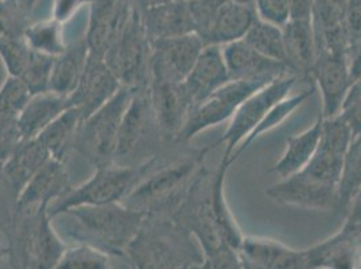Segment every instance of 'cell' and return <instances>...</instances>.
<instances>
[{
	"instance_id": "6da1fadb",
	"label": "cell",
	"mask_w": 361,
	"mask_h": 269,
	"mask_svg": "<svg viewBox=\"0 0 361 269\" xmlns=\"http://www.w3.org/2000/svg\"><path fill=\"white\" fill-rule=\"evenodd\" d=\"M145 215L121 202H111L73 206L50 218L62 239L90 244L112 257L126 260L127 246L135 237Z\"/></svg>"
},
{
	"instance_id": "7a4b0ae2",
	"label": "cell",
	"mask_w": 361,
	"mask_h": 269,
	"mask_svg": "<svg viewBox=\"0 0 361 269\" xmlns=\"http://www.w3.org/2000/svg\"><path fill=\"white\" fill-rule=\"evenodd\" d=\"M196 237L167 213L146 214L126 251L131 267L202 268L204 254Z\"/></svg>"
},
{
	"instance_id": "3957f363",
	"label": "cell",
	"mask_w": 361,
	"mask_h": 269,
	"mask_svg": "<svg viewBox=\"0 0 361 269\" xmlns=\"http://www.w3.org/2000/svg\"><path fill=\"white\" fill-rule=\"evenodd\" d=\"M1 230L8 245L10 268H57L68 248L46 205L16 211L13 220Z\"/></svg>"
},
{
	"instance_id": "277c9868",
	"label": "cell",
	"mask_w": 361,
	"mask_h": 269,
	"mask_svg": "<svg viewBox=\"0 0 361 269\" xmlns=\"http://www.w3.org/2000/svg\"><path fill=\"white\" fill-rule=\"evenodd\" d=\"M157 162L158 156L154 155L142 165H124L114 162L99 165L90 180L80 186H75L69 194L53 202L47 208L49 215L53 217L63 210L80 205L121 202Z\"/></svg>"
},
{
	"instance_id": "5b68a950",
	"label": "cell",
	"mask_w": 361,
	"mask_h": 269,
	"mask_svg": "<svg viewBox=\"0 0 361 269\" xmlns=\"http://www.w3.org/2000/svg\"><path fill=\"white\" fill-rule=\"evenodd\" d=\"M202 158L200 154L197 159H183L159 168H155L157 162L121 204L145 214L171 213L196 175Z\"/></svg>"
},
{
	"instance_id": "8992f818",
	"label": "cell",
	"mask_w": 361,
	"mask_h": 269,
	"mask_svg": "<svg viewBox=\"0 0 361 269\" xmlns=\"http://www.w3.org/2000/svg\"><path fill=\"white\" fill-rule=\"evenodd\" d=\"M133 94L134 89L121 85L109 101L90 118L82 120L75 132L71 152L82 156L94 168L114 163L121 120Z\"/></svg>"
},
{
	"instance_id": "52a82bcc",
	"label": "cell",
	"mask_w": 361,
	"mask_h": 269,
	"mask_svg": "<svg viewBox=\"0 0 361 269\" xmlns=\"http://www.w3.org/2000/svg\"><path fill=\"white\" fill-rule=\"evenodd\" d=\"M104 61L121 85L134 90L150 88L151 41L136 3Z\"/></svg>"
},
{
	"instance_id": "ba28073f",
	"label": "cell",
	"mask_w": 361,
	"mask_h": 269,
	"mask_svg": "<svg viewBox=\"0 0 361 269\" xmlns=\"http://www.w3.org/2000/svg\"><path fill=\"white\" fill-rule=\"evenodd\" d=\"M155 139L164 140L151 104L150 88L134 90L121 120L114 162L124 165H142L155 155L151 152Z\"/></svg>"
},
{
	"instance_id": "9c48e42d",
	"label": "cell",
	"mask_w": 361,
	"mask_h": 269,
	"mask_svg": "<svg viewBox=\"0 0 361 269\" xmlns=\"http://www.w3.org/2000/svg\"><path fill=\"white\" fill-rule=\"evenodd\" d=\"M298 81L300 75L287 73L248 96L229 120V125L224 136L212 143L205 150L201 151V155H205L208 151L214 150L224 144L226 151L223 156L231 162L232 154L240 146L243 140L255 130L256 125L266 116L271 106L288 96Z\"/></svg>"
},
{
	"instance_id": "30bf717a",
	"label": "cell",
	"mask_w": 361,
	"mask_h": 269,
	"mask_svg": "<svg viewBox=\"0 0 361 269\" xmlns=\"http://www.w3.org/2000/svg\"><path fill=\"white\" fill-rule=\"evenodd\" d=\"M196 32L205 46H224L243 39L255 20L254 8L232 0H188Z\"/></svg>"
},
{
	"instance_id": "8fae6325",
	"label": "cell",
	"mask_w": 361,
	"mask_h": 269,
	"mask_svg": "<svg viewBox=\"0 0 361 269\" xmlns=\"http://www.w3.org/2000/svg\"><path fill=\"white\" fill-rule=\"evenodd\" d=\"M271 81L263 80H231L213 92L201 104L196 105L186 120L177 142L188 143L197 134L231 120L241 103L254 92Z\"/></svg>"
},
{
	"instance_id": "7c38bea8",
	"label": "cell",
	"mask_w": 361,
	"mask_h": 269,
	"mask_svg": "<svg viewBox=\"0 0 361 269\" xmlns=\"http://www.w3.org/2000/svg\"><path fill=\"white\" fill-rule=\"evenodd\" d=\"M205 44L197 32L151 42V81L183 82Z\"/></svg>"
},
{
	"instance_id": "4fadbf2b",
	"label": "cell",
	"mask_w": 361,
	"mask_h": 269,
	"mask_svg": "<svg viewBox=\"0 0 361 269\" xmlns=\"http://www.w3.org/2000/svg\"><path fill=\"white\" fill-rule=\"evenodd\" d=\"M338 187L322 183L300 171L267 187L266 195L276 204L307 210H337Z\"/></svg>"
},
{
	"instance_id": "5bb4252c",
	"label": "cell",
	"mask_w": 361,
	"mask_h": 269,
	"mask_svg": "<svg viewBox=\"0 0 361 269\" xmlns=\"http://www.w3.org/2000/svg\"><path fill=\"white\" fill-rule=\"evenodd\" d=\"M309 75L316 81L322 97V118L329 119L341 112L352 87L345 53L318 51Z\"/></svg>"
},
{
	"instance_id": "9a60e30c",
	"label": "cell",
	"mask_w": 361,
	"mask_h": 269,
	"mask_svg": "<svg viewBox=\"0 0 361 269\" xmlns=\"http://www.w3.org/2000/svg\"><path fill=\"white\" fill-rule=\"evenodd\" d=\"M135 6V0H92L87 23L90 56L104 58Z\"/></svg>"
},
{
	"instance_id": "2e32d148",
	"label": "cell",
	"mask_w": 361,
	"mask_h": 269,
	"mask_svg": "<svg viewBox=\"0 0 361 269\" xmlns=\"http://www.w3.org/2000/svg\"><path fill=\"white\" fill-rule=\"evenodd\" d=\"M150 97L164 142H177V137L193 109L183 84L151 81Z\"/></svg>"
},
{
	"instance_id": "e0dca14e",
	"label": "cell",
	"mask_w": 361,
	"mask_h": 269,
	"mask_svg": "<svg viewBox=\"0 0 361 269\" xmlns=\"http://www.w3.org/2000/svg\"><path fill=\"white\" fill-rule=\"evenodd\" d=\"M73 187L66 163L50 158L18 195L16 211L35 209L44 205L49 208L53 202L69 194Z\"/></svg>"
},
{
	"instance_id": "ac0fdd59",
	"label": "cell",
	"mask_w": 361,
	"mask_h": 269,
	"mask_svg": "<svg viewBox=\"0 0 361 269\" xmlns=\"http://www.w3.org/2000/svg\"><path fill=\"white\" fill-rule=\"evenodd\" d=\"M121 88V81L104 58L90 54L85 72L69 97L72 105L80 108L82 120H85L109 101Z\"/></svg>"
},
{
	"instance_id": "d6986e66",
	"label": "cell",
	"mask_w": 361,
	"mask_h": 269,
	"mask_svg": "<svg viewBox=\"0 0 361 269\" xmlns=\"http://www.w3.org/2000/svg\"><path fill=\"white\" fill-rule=\"evenodd\" d=\"M221 47L231 80L274 81L287 73H293L286 63L260 54L244 39Z\"/></svg>"
},
{
	"instance_id": "ffe728a7",
	"label": "cell",
	"mask_w": 361,
	"mask_h": 269,
	"mask_svg": "<svg viewBox=\"0 0 361 269\" xmlns=\"http://www.w3.org/2000/svg\"><path fill=\"white\" fill-rule=\"evenodd\" d=\"M241 267L250 269H307L305 251L270 239L245 237L238 251Z\"/></svg>"
},
{
	"instance_id": "44dd1931",
	"label": "cell",
	"mask_w": 361,
	"mask_h": 269,
	"mask_svg": "<svg viewBox=\"0 0 361 269\" xmlns=\"http://www.w3.org/2000/svg\"><path fill=\"white\" fill-rule=\"evenodd\" d=\"M228 81H231V77L223 56V47L208 45L202 49L195 66L182 84L195 108Z\"/></svg>"
},
{
	"instance_id": "7402d4cb",
	"label": "cell",
	"mask_w": 361,
	"mask_h": 269,
	"mask_svg": "<svg viewBox=\"0 0 361 269\" xmlns=\"http://www.w3.org/2000/svg\"><path fill=\"white\" fill-rule=\"evenodd\" d=\"M140 11L151 42L196 32L188 0H167Z\"/></svg>"
},
{
	"instance_id": "603a6c76",
	"label": "cell",
	"mask_w": 361,
	"mask_h": 269,
	"mask_svg": "<svg viewBox=\"0 0 361 269\" xmlns=\"http://www.w3.org/2000/svg\"><path fill=\"white\" fill-rule=\"evenodd\" d=\"M345 3L346 0H314L312 23L318 51L345 53L349 46L345 27Z\"/></svg>"
},
{
	"instance_id": "cb8c5ba5",
	"label": "cell",
	"mask_w": 361,
	"mask_h": 269,
	"mask_svg": "<svg viewBox=\"0 0 361 269\" xmlns=\"http://www.w3.org/2000/svg\"><path fill=\"white\" fill-rule=\"evenodd\" d=\"M50 152L38 137L23 140L1 163V171L16 198L31 178L50 159Z\"/></svg>"
},
{
	"instance_id": "d4e9b609",
	"label": "cell",
	"mask_w": 361,
	"mask_h": 269,
	"mask_svg": "<svg viewBox=\"0 0 361 269\" xmlns=\"http://www.w3.org/2000/svg\"><path fill=\"white\" fill-rule=\"evenodd\" d=\"M90 60V46L85 34H81L68 42L66 49L56 57L49 90L62 96H71L75 92Z\"/></svg>"
},
{
	"instance_id": "484cf974",
	"label": "cell",
	"mask_w": 361,
	"mask_h": 269,
	"mask_svg": "<svg viewBox=\"0 0 361 269\" xmlns=\"http://www.w3.org/2000/svg\"><path fill=\"white\" fill-rule=\"evenodd\" d=\"M71 106L73 105L69 96H62L50 90L31 94L30 100L25 105L18 120L23 140L37 137L53 120L57 119Z\"/></svg>"
},
{
	"instance_id": "4316f807",
	"label": "cell",
	"mask_w": 361,
	"mask_h": 269,
	"mask_svg": "<svg viewBox=\"0 0 361 269\" xmlns=\"http://www.w3.org/2000/svg\"><path fill=\"white\" fill-rule=\"evenodd\" d=\"M287 66L293 73H309L317 58V42L312 20L288 19L282 27Z\"/></svg>"
},
{
	"instance_id": "83f0119b",
	"label": "cell",
	"mask_w": 361,
	"mask_h": 269,
	"mask_svg": "<svg viewBox=\"0 0 361 269\" xmlns=\"http://www.w3.org/2000/svg\"><path fill=\"white\" fill-rule=\"evenodd\" d=\"M322 120V115H319L310 128L301 134L287 137L283 155L271 167V171L275 173L281 180L300 173L314 156L321 140Z\"/></svg>"
},
{
	"instance_id": "f1b7e54d",
	"label": "cell",
	"mask_w": 361,
	"mask_h": 269,
	"mask_svg": "<svg viewBox=\"0 0 361 269\" xmlns=\"http://www.w3.org/2000/svg\"><path fill=\"white\" fill-rule=\"evenodd\" d=\"M232 165L226 158L223 156L220 165L214 170L212 175L211 208L214 224L219 229L221 239L226 245L239 251L244 234L236 223L226 198V178L229 165Z\"/></svg>"
},
{
	"instance_id": "f546056e",
	"label": "cell",
	"mask_w": 361,
	"mask_h": 269,
	"mask_svg": "<svg viewBox=\"0 0 361 269\" xmlns=\"http://www.w3.org/2000/svg\"><path fill=\"white\" fill-rule=\"evenodd\" d=\"M303 251L307 269H353L359 268L360 264L359 256L341 229L329 239Z\"/></svg>"
},
{
	"instance_id": "4dcf8cb0",
	"label": "cell",
	"mask_w": 361,
	"mask_h": 269,
	"mask_svg": "<svg viewBox=\"0 0 361 269\" xmlns=\"http://www.w3.org/2000/svg\"><path fill=\"white\" fill-rule=\"evenodd\" d=\"M82 121L78 106H71L60 116L53 120L37 137L50 152L51 158L66 163V158L72 151L75 132Z\"/></svg>"
},
{
	"instance_id": "1f68e13d",
	"label": "cell",
	"mask_w": 361,
	"mask_h": 269,
	"mask_svg": "<svg viewBox=\"0 0 361 269\" xmlns=\"http://www.w3.org/2000/svg\"><path fill=\"white\" fill-rule=\"evenodd\" d=\"M314 94V88H309V89L303 90L301 93L297 94H288L286 97H283L282 100H279L275 105H272L270 111L266 113V116L262 119V121L256 125L255 130L248 134L240 146L235 150L231 156V162H236L241 156V154H244L245 151L251 147V144L255 142L256 139H259L262 134H267L272 130H275L276 127H279L281 124H283L301 105L305 104L312 96Z\"/></svg>"
},
{
	"instance_id": "d6a6232c",
	"label": "cell",
	"mask_w": 361,
	"mask_h": 269,
	"mask_svg": "<svg viewBox=\"0 0 361 269\" xmlns=\"http://www.w3.org/2000/svg\"><path fill=\"white\" fill-rule=\"evenodd\" d=\"M256 51L271 60L281 61L287 65L286 49L282 27L262 20L256 16L254 23L243 38Z\"/></svg>"
},
{
	"instance_id": "836d02e7",
	"label": "cell",
	"mask_w": 361,
	"mask_h": 269,
	"mask_svg": "<svg viewBox=\"0 0 361 269\" xmlns=\"http://www.w3.org/2000/svg\"><path fill=\"white\" fill-rule=\"evenodd\" d=\"M25 38L32 50L51 57H59L68 46L63 23L53 18L31 23Z\"/></svg>"
},
{
	"instance_id": "e575fe53",
	"label": "cell",
	"mask_w": 361,
	"mask_h": 269,
	"mask_svg": "<svg viewBox=\"0 0 361 269\" xmlns=\"http://www.w3.org/2000/svg\"><path fill=\"white\" fill-rule=\"evenodd\" d=\"M361 187V134L350 143L344 158L341 178L338 182L337 210L345 213L352 196Z\"/></svg>"
},
{
	"instance_id": "d590c367",
	"label": "cell",
	"mask_w": 361,
	"mask_h": 269,
	"mask_svg": "<svg viewBox=\"0 0 361 269\" xmlns=\"http://www.w3.org/2000/svg\"><path fill=\"white\" fill-rule=\"evenodd\" d=\"M112 256L90 244H75L68 246L62 254L57 269L114 268Z\"/></svg>"
},
{
	"instance_id": "8d00e7d4",
	"label": "cell",
	"mask_w": 361,
	"mask_h": 269,
	"mask_svg": "<svg viewBox=\"0 0 361 269\" xmlns=\"http://www.w3.org/2000/svg\"><path fill=\"white\" fill-rule=\"evenodd\" d=\"M344 158L345 155L343 154L318 146L314 156L301 171L322 183L338 187L344 165Z\"/></svg>"
},
{
	"instance_id": "74e56055",
	"label": "cell",
	"mask_w": 361,
	"mask_h": 269,
	"mask_svg": "<svg viewBox=\"0 0 361 269\" xmlns=\"http://www.w3.org/2000/svg\"><path fill=\"white\" fill-rule=\"evenodd\" d=\"M31 15L32 10L25 0H0V37H25Z\"/></svg>"
},
{
	"instance_id": "f35d334b",
	"label": "cell",
	"mask_w": 361,
	"mask_h": 269,
	"mask_svg": "<svg viewBox=\"0 0 361 269\" xmlns=\"http://www.w3.org/2000/svg\"><path fill=\"white\" fill-rule=\"evenodd\" d=\"M54 60L56 57L32 50L30 60L19 77L26 84L31 94L49 92Z\"/></svg>"
},
{
	"instance_id": "ab89813d",
	"label": "cell",
	"mask_w": 361,
	"mask_h": 269,
	"mask_svg": "<svg viewBox=\"0 0 361 269\" xmlns=\"http://www.w3.org/2000/svg\"><path fill=\"white\" fill-rule=\"evenodd\" d=\"M32 49L25 37H0V58L8 75L20 77L30 60Z\"/></svg>"
},
{
	"instance_id": "60d3db41",
	"label": "cell",
	"mask_w": 361,
	"mask_h": 269,
	"mask_svg": "<svg viewBox=\"0 0 361 269\" xmlns=\"http://www.w3.org/2000/svg\"><path fill=\"white\" fill-rule=\"evenodd\" d=\"M18 120L19 116L16 115L0 112V165L13 154L19 143L23 142Z\"/></svg>"
},
{
	"instance_id": "b9f144b4",
	"label": "cell",
	"mask_w": 361,
	"mask_h": 269,
	"mask_svg": "<svg viewBox=\"0 0 361 269\" xmlns=\"http://www.w3.org/2000/svg\"><path fill=\"white\" fill-rule=\"evenodd\" d=\"M257 18L279 27H283L290 19L288 0H255Z\"/></svg>"
},
{
	"instance_id": "7bdbcfd3",
	"label": "cell",
	"mask_w": 361,
	"mask_h": 269,
	"mask_svg": "<svg viewBox=\"0 0 361 269\" xmlns=\"http://www.w3.org/2000/svg\"><path fill=\"white\" fill-rule=\"evenodd\" d=\"M340 115L350 125L353 136L361 134V82L352 84L350 89L346 94L345 101L341 108Z\"/></svg>"
},
{
	"instance_id": "ee69618b",
	"label": "cell",
	"mask_w": 361,
	"mask_h": 269,
	"mask_svg": "<svg viewBox=\"0 0 361 269\" xmlns=\"http://www.w3.org/2000/svg\"><path fill=\"white\" fill-rule=\"evenodd\" d=\"M16 208V194L6 180L0 165V229H3L13 220Z\"/></svg>"
},
{
	"instance_id": "f6af8a7d",
	"label": "cell",
	"mask_w": 361,
	"mask_h": 269,
	"mask_svg": "<svg viewBox=\"0 0 361 269\" xmlns=\"http://www.w3.org/2000/svg\"><path fill=\"white\" fill-rule=\"evenodd\" d=\"M345 27L349 45L361 41V0H346Z\"/></svg>"
},
{
	"instance_id": "bcb514c9",
	"label": "cell",
	"mask_w": 361,
	"mask_h": 269,
	"mask_svg": "<svg viewBox=\"0 0 361 269\" xmlns=\"http://www.w3.org/2000/svg\"><path fill=\"white\" fill-rule=\"evenodd\" d=\"M92 0H54L51 16L60 23H68L75 18V14Z\"/></svg>"
},
{
	"instance_id": "7dc6e473",
	"label": "cell",
	"mask_w": 361,
	"mask_h": 269,
	"mask_svg": "<svg viewBox=\"0 0 361 269\" xmlns=\"http://www.w3.org/2000/svg\"><path fill=\"white\" fill-rule=\"evenodd\" d=\"M345 56L350 82H361V41L348 46Z\"/></svg>"
},
{
	"instance_id": "c3c4849f",
	"label": "cell",
	"mask_w": 361,
	"mask_h": 269,
	"mask_svg": "<svg viewBox=\"0 0 361 269\" xmlns=\"http://www.w3.org/2000/svg\"><path fill=\"white\" fill-rule=\"evenodd\" d=\"M290 19L312 20L314 0H288Z\"/></svg>"
},
{
	"instance_id": "681fc988",
	"label": "cell",
	"mask_w": 361,
	"mask_h": 269,
	"mask_svg": "<svg viewBox=\"0 0 361 269\" xmlns=\"http://www.w3.org/2000/svg\"><path fill=\"white\" fill-rule=\"evenodd\" d=\"M344 214H345L344 224H361V187L352 196Z\"/></svg>"
},
{
	"instance_id": "f907efd6",
	"label": "cell",
	"mask_w": 361,
	"mask_h": 269,
	"mask_svg": "<svg viewBox=\"0 0 361 269\" xmlns=\"http://www.w3.org/2000/svg\"><path fill=\"white\" fill-rule=\"evenodd\" d=\"M341 230L345 234L346 239L350 241L352 246L355 248V251H356V254L359 256L361 261V224H344Z\"/></svg>"
},
{
	"instance_id": "816d5d0a",
	"label": "cell",
	"mask_w": 361,
	"mask_h": 269,
	"mask_svg": "<svg viewBox=\"0 0 361 269\" xmlns=\"http://www.w3.org/2000/svg\"><path fill=\"white\" fill-rule=\"evenodd\" d=\"M0 268H10L8 245L1 229H0Z\"/></svg>"
},
{
	"instance_id": "f5cc1de1",
	"label": "cell",
	"mask_w": 361,
	"mask_h": 269,
	"mask_svg": "<svg viewBox=\"0 0 361 269\" xmlns=\"http://www.w3.org/2000/svg\"><path fill=\"white\" fill-rule=\"evenodd\" d=\"M162 1H167V0H135L136 6H137L140 10H145V8L150 7V6L162 3Z\"/></svg>"
},
{
	"instance_id": "db71d44e",
	"label": "cell",
	"mask_w": 361,
	"mask_h": 269,
	"mask_svg": "<svg viewBox=\"0 0 361 269\" xmlns=\"http://www.w3.org/2000/svg\"><path fill=\"white\" fill-rule=\"evenodd\" d=\"M232 1H235V3H238V4H241V6H245V7H250V8H254V10H255V0H232Z\"/></svg>"
},
{
	"instance_id": "11a10c76",
	"label": "cell",
	"mask_w": 361,
	"mask_h": 269,
	"mask_svg": "<svg viewBox=\"0 0 361 269\" xmlns=\"http://www.w3.org/2000/svg\"><path fill=\"white\" fill-rule=\"evenodd\" d=\"M37 1H38V0H25V3L30 7L31 10H34V7H35Z\"/></svg>"
}]
</instances>
